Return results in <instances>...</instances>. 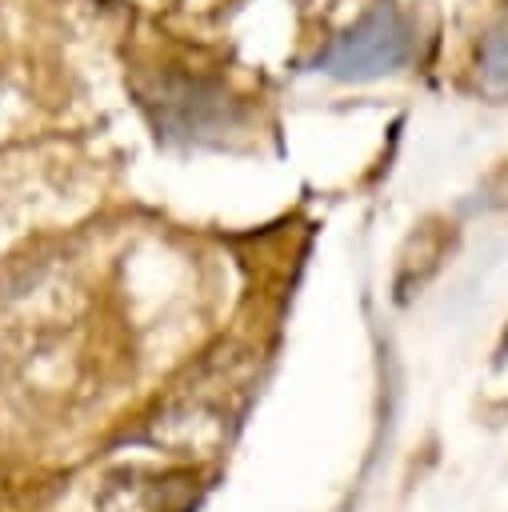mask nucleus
I'll return each instance as SVG.
<instances>
[{"label": "nucleus", "mask_w": 508, "mask_h": 512, "mask_svg": "<svg viewBox=\"0 0 508 512\" xmlns=\"http://www.w3.org/2000/svg\"><path fill=\"white\" fill-rule=\"evenodd\" d=\"M408 56H412L408 20L392 4H380L368 16H360L348 32H340L332 44H324L316 52L312 68L340 76V80H368V76L400 68Z\"/></svg>", "instance_id": "1"}, {"label": "nucleus", "mask_w": 508, "mask_h": 512, "mask_svg": "<svg viewBox=\"0 0 508 512\" xmlns=\"http://www.w3.org/2000/svg\"><path fill=\"white\" fill-rule=\"evenodd\" d=\"M220 120H228V104L216 84L180 80V84L160 88V132L164 136H200Z\"/></svg>", "instance_id": "2"}, {"label": "nucleus", "mask_w": 508, "mask_h": 512, "mask_svg": "<svg viewBox=\"0 0 508 512\" xmlns=\"http://www.w3.org/2000/svg\"><path fill=\"white\" fill-rule=\"evenodd\" d=\"M476 72H480V88H484L488 96L508 100V12L480 36Z\"/></svg>", "instance_id": "3"}]
</instances>
